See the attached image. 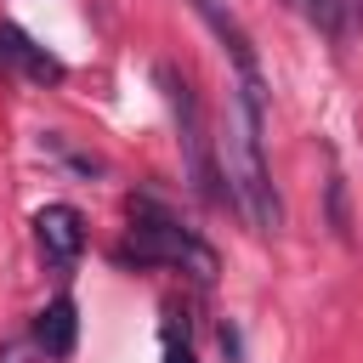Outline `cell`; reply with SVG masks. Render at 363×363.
Returning a JSON list of instances; mask_svg holds the SVG:
<instances>
[{"label": "cell", "mask_w": 363, "mask_h": 363, "mask_svg": "<svg viewBox=\"0 0 363 363\" xmlns=\"http://www.w3.org/2000/svg\"><path fill=\"white\" fill-rule=\"evenodd\" d=\"M261 125H267V91H261V68L250 62V68H238V91H233V108H227L221 159H227V193L238 199V210L250 216V227L255 233H278L284 204H278V187H272Z\"/></svg>", "instance_id": "cell-1"}, {"label": "cell", "mask_w": 363, "mask_h": 363, "mask_svg": "<svg viewBox=\"0 0 363 363\" xmlns=\"http://www.w3.org/2000/svg\"><path fill=\"white\" fill-rule=\"evenodd\" d=\"M119 255H125V261H142V267H182V272H193L199 284L216 278V250H210L204 238H193L182 221L159 216L153 204H136V221H130Z\"/></svg>", "instance_id": "cell-2"}, {"label": "cell", "mask_w": 363, "mask_h": 363, "mask_svg": "<svg viewBox=\"0 0 363 363\" xmlns=\"http://www.w3.org/2000/svg\"><path fill=\"white\" fill-rule=\"evenodd\" d=\"M164 91H170V108H176V130H182V164H187V182L204 204H227L233 193L221 187V170H216V153H210V136H204V113H199V96L193 85L176 74V68H159Z\"/></svg>", "instance_id": "cell-3"}, {"label": "cell", "mask_w": 363, "mask_h": 363, "mask_svg": "<svg viewBox=\"0 0 363 363\" xmlns=\"http://www.w3.org/2000/svg\"><path fill=\"white\" fill-rule=\"evenodd\" d=\"M34 238H40L45 261L68 267V261H79V250H85V216H79L74 204H45V210L34 216Z\"/></svg>", "instance_id": "cell-4"}, {"label": "cell", "mask_w": 363, "mask_h": 363, "mask_svg": "<svg viewBox=\"0 0 363 363\" xmlns=\"http://www.w3.org/2000/svg\"><path fill=\"white\" fill-rule=\"evenodd\" d=\"M74 340H79V306H74L68 295H57L51 306L34 312V346H40L45 357H68Z\"/></svg>", "instance_id": "cell-5"}, {"label": "cell", "mask_w": 363, "mask_h": 363, "mask_svg": "<svg viewBox=\"0 0 363 363\" xmlns=\"http://www.w3.org/2000/svg\"><path fill=\"white\" fill-rule=\"evenodd\" d=\"M0 62L23 68V74H28V79H40V85H57V79H62V62H57L45 45H34L17 23H0Z\"/></svg>", "instance_id": "cell-6"}, {"label": "cell", "mask_w": 363, "mask_h": 363, "mask_svg": "<svg viewBox=\"0 0 363 363\" xmlns=\"http://www.w3.org/2000/svg\"><path fill=\"white\" fill-rule=\"evenodd\" d=\"M0 363H28V346H6V352H0Z\"/></svg>", "instance_id": "cell-7"}, {"label": "cell", "mask_w": 363, "mask_h": 363, "mask_svg": "<svg viewBox=\"0 0 363 363\" xmlns=\"http://www.w3.org/2000/svg\"><path fill=\"white\" fill-rule=\"evenodd\" d=\"M164 346H170V363H193V357H187V346H176V340H164Z\"/></svg>", "instance_id": "cell-8"}, {"label": "cell", "mask_w": 363, "mask_h": 363, "mask_svg": "<svg viewBox=\"0 0 363 363\" xmlns=\"http://www.w3.org/2000/svg\"><path fill=\"white\" fill-rule=\"evenodd\" d=\"M346 6H352V17H357V11H363V0H346Z\"/></svg>", "instance_id": "cell-9"}, {"label": "cell", "mask_w": 363, "mask_h": 363, "mask_svg": "<svg viewBox=\"0 0 363 363\" xmlns=\"http://www.w3.org/2000/svg\"><path fill=\"white\" fill-rule=\"evenodd\" d=\"M289 6H301V0H289Z\"/></svg>", "instance_id": "cell-10"}]
</instances>
